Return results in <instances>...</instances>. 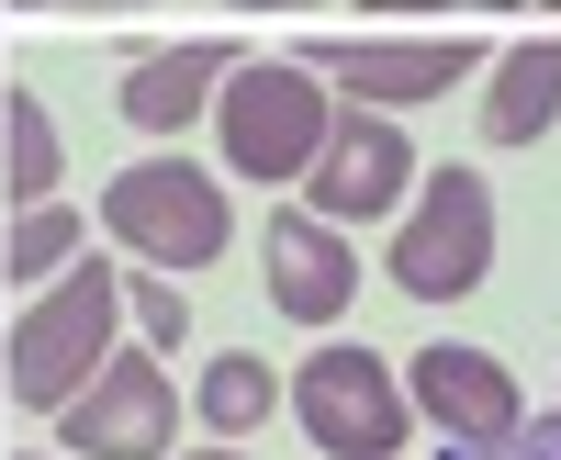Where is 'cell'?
<instances>
[{
	"label": "cell",
	"mask_w": 561,
	"mask_h": 460,
	"mask_svg": "<svg viewBox=\"0 0 561 460\" xmlns=\"http://www.w3.org/2000/svg\"><path fill=\"white\" fill-rule=\"evenodd\" d=\"M561 124V34H528L494 57V90H483V135L494 147H539Z\"/></svg>",
	"instance_id": "obj_12"
},
{
	"label": "cell",
	"mask_w": 561,
	"mask_h": 460,
	"mask_svg": "<svg viewBox=\"0 0 561 460\" xmlns=\"http://www.w3.org/2000/svg\"><path fill=\"white\" fill-rule=\"evenodd\" d=\"M270 404H280V371H270L259 348L203 359V382H192V416H203L214 438H259V427H270Z\"/></svg>",
	"instance_id": "obj_14"
},
{
	"label": "cell",
	"mask_w": 561,
	"mask_h": 460,
	"mask_svg": "<svg viewBox=\"0 0 561 460\" xmlns=\"http://www.w3.org/2000/svg\"><path fill=\"white\" fill-rule=\"evenodd\" d=\"M237 12H304V0H237Z\"/></svg>",
	"instance_id": "obj_19"
},
{
	"label": "cell",
	"mask_w": 561,
	"mask_h": 460,
	"mask_svg": "<svg viewBox=\"0 0 561 460\" xmlns=\"http://www.w3.org/2000/svg\"><path fill=\"white\" fill-rule=\"evenodd\" d=\"M404 404H415L438 438H505V427L528 416L517 371H505L494 348H460V337H438V348L404 359Z\"/></svg>",
	"instance_id": "obj_9"
},
{
	"label": "cell",
	"mask_w": 561,
	"mask_h": 460,
	"mask_svg": "<svg viewBox=\"0 0 561 460\" xmlns=\"http://www.w3.org/2000/svg\"><path fill=\"white\" fill-rule=\"evenodd\" d=\"M304 68L337 79L348 102H370V113H415V102H449V90L483 68V45H472V34H427V45H393V34H325V45H304Z\"/></svg>",
	"instance_id": "obj_7"
},
{
	"label": "cell",
	"mask_w": 561,
	"mask_h": 460,
	"mask_svg": "<svg viewBox=\"0 0 561 460\" xmlns=\"http://www.w3.org/2000/svg\"><path fill=\"white\" fill-rule=\"evenodd\" d=\"M180 460H237V449H180Z\"/></svg>",
	"instance_id": "obj_20"
},
{
	"label": "cell",
	"mask_w": 561,
	"mask_h": 460,
	"mask_svg": "<svg viewBox=\"0 0 561 460\" xmlns=\"http://www.w3.org/2000/svg\"><path fill=\"white\" fill-rule=\"evenodd\" d=\"M449 460H561V416H517L505 438H449Z\"/></svg>",
	"instance_id": "obj_17"
},
{
	"label": "cell",
	"mask_w": 561,
	"mask_h": 460,
	"mask_svg": "<svg viewBox=\"0 0 561 460\" xmlns=\"http://www.w3.org/2000/svg\"><path fill=\"white\" fill-rule=\"evenodd\" d=\"M23 12H45V0H23Z\"/></svg>",
	"instance_id": "obj_21"
},
{
	"label": "cell",
	"mask_w": 561,
	"mask_h": 460,
	"mask_svg": "<svg viewBox=\"0 0 561 460\" xmlns=\"http://www.w3.org/2000/svg\"><path fill=\"white\" fill-rule=\"evenodd\" d=\"M382 12H505V0H382Z\"/></svg>",
	"instance_id": "obj_18"
},
{
	"label": "cell",
	"mask_w": 561,
	"mask_h": 460,
	"mask_svg": "<svg viewBox=\"0 0 561 460\" xmlns=\"http://www.w3.org/2000/svg\"><path fill=\"white\" fill-rule=\"evenodd\" d=\"M304 192H314L325 225H382V214L415 192L404 124L370 113V102H337V124H325V147H314V169H304Z\"/></svg>",
	"instance_id": "obj_8"
},
{
	"label": "cell",
	"mask_w": 561,
	"mask_h": 460,
	"mask_svg": "<svg viewBox=\"0 0 561 460\" xmlns=\"http://www.w3.org/2000/svg\"><path fill=\"white\" fill-rule=\"evenodd\" d=\"M225 68H237V45H158V57H135L124 68V124L135 135H180L225 90Z\"/></svg>",
	"instance_id": "obj_11"
},
{
	"label": "cell",
	"mask_w": 561,
	"mask_h": 460,
	"mask_svg": "<svg viewBox=\"0 0 561 460\" xmlns=\"http://www.w3.org/2000/svg\"><path fill=\"white\" fill-rule=\"evenodd\" d=\"M550 12H561V0H550Z\"/></svg>",
	"instance_id": "obj_23"
},
{
	"label": "cell",
	"mask_w": 561,
	"mask_h": 460,
	"mask_svg": "<svg viewBox=\"0 0 561 460\" xmlns=\"http://www.w3.org/2000/svg\"><path fill=\"white\" fill-rule=\"evenodd\" d=\"M325 124H337V90H314L304 57H237L214 90V147L237 180H304Z\"/></svg>",
	"instance_id": "obj_2"
},
{
	"label": "cell",
	"mask_w": 561,
	"mask_h": 460,
	"mask_svg": "<svg viewBox=\"0 0 561 460\" xmlns=\"http://www.w3.org/2000/svg\"><path fill=\"white\" fill-rule=\"evenodd\" d=\"M90 248V225L68 214V203H23V225H12V248H0V281H57V269Z\"/></svg>",
	"instance_id": "obj_15"
},
{
	"label": "cell",
	"mask_w": 561,
	"mask_h": 460,
	"mask_svg": "<svg viewBox=\"0 0 561 460\" xmlns=\"http://www.w3.org/2000/svg\"><path fill=\"white\" fill-rule=\"evenodd\" d=\"M180 438V393L158 371V348H124L90 371V393L57 404V449H90V460H169Z\"/></svg>",
	"instance_id": "obj_6"
},
{
	"label": "cell",
	"mask_w": 561,
	"mask_h": 460,
	"mask_svg": "<svg viewBox=\"0 0 561 460\" xmlns=\"http://www.w3.org/2000/svg\"><path fill=\"white\" fill-rule=\"evenodd\" d=\"M102 237L135 269H203V258H225L237 214H225V180H203L192 158H135L102 180Z\"/></svg>",
	"instance_id": "obj_3"
},
{
	"label": "cell",
	"mask_w": 561,
	"mask_h": 460,
	"mask_svg": "<svg viewBox=\"0 0 561 460\" xmlns=\"http://www.w3.org/2000/svg\"><path fill=\"white\" fill-rule=\"evenodd\" d=\"M280 404H293V427L325 460H393L415 438V404L393 382V359H370V348H314L304 371L280 382Z\"/></svg>",
	"instance_id": "obj_5"
},
{
	"label": "cell",
	"mask_w": 561,
	"mask_h": 460,
	"mask_svg": "<svg viewBox=\"0 0 561 460\" xmlns=\"http://www.w3.org/2000/svg\"><path fill=\"white\" fill-rule=\"evenodd\" d=\"M124 314L147 326V348H158V359L192 337V303H180V281H169V269H124Z\"/></svg>",
	"instance_id": "obj_16"
},
{
	"label": "cell",
	"mask_w": 561,
	"mask_h": 460,
	"mask_svg": "<svg viewBox=\"0 0 561 460\" xmlns=\"http://www.w3.org/2000/svg\"><path fill=\"white\" fill-rule=\"evenodd\" d=\"M113 326H124V269L68 258L57 281H45V303L23 314L12 337H0V359H12V404L57 416L68 393H90V371L113 359Z\"/></svg>",
	"instance_id": "obj_1"
},
{
	"label": "cell",
	"mask_w": 561,
	"mask_h": 460,
	"mask_svg": "<svg viewBox=\"0 0 561 460\" xmlns=\"http://www.w3.org/2000/svg\"><path fill=\"white\" fill-rule=\"evenodd\" d=\"M57 180H68V147H57L45 90H0V192L12 203H57Z\"/></svg>",
	"instance_id": "obj_13"
},
{
	"label": "cell",
	"mask_w": 561,
	"mask_h": 460,
	"mask_svg": "<svg viewBox=\"0 0 561 460\" xmlns=\"http://www.w3.org/2000/svg\"><path fill=\"white\" fill-rule=\"evenodd\" d=\"M23 460H45V449H23Z\"/></svg>",
	"instance_id": "obj_22"
},
{
	"label": "cell",
	"mask_w": 561,
	"mask_h": 460,
	"mask_svg": "<svg viewBox=\"0 0 561 460\" xmlns=\"http://www.w3.org/2000/svg\"><path fill=\"white\" fill-rule=\"evenodd\" d=\"M393 292L404 303H460L494 269V192L472 169H415V214L393 225Z\"/></svg>",
	"instance_id": "obj_4"
},
{
	"label": "cell",
	"mask_w": 561,
	"mask_h": 460,
	"mask_svg": "<svg viewBox=\"0 0 561 460\" xmlns=\"http://www.w3.org/2000/svg\"><path fill=\"white\" fill-rule=\"evenodd\" d=\"M259 281H270V303L293 326H337L359 303V258H348V237L325 214H270L259 225Z\"/></svg>",
	"instance_id": "obj_10"
}]
</instances>
